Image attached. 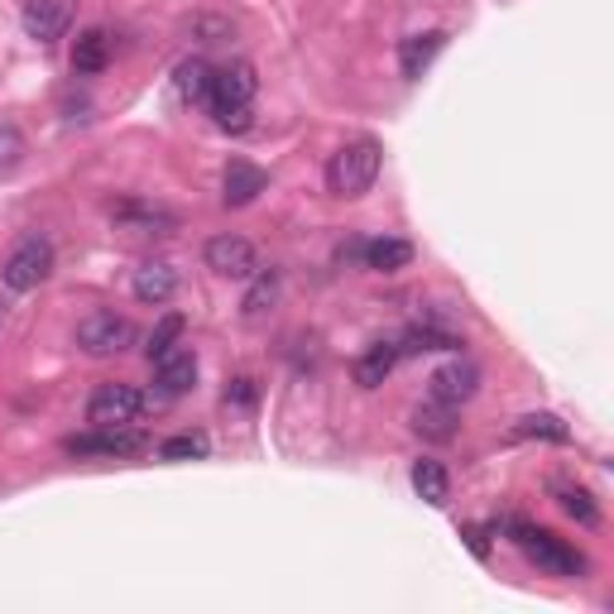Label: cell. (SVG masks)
Listing matches in <instances>:
<instances>
[{"label": "cell", "mask_w": 614, "mask_h": 614, "mask_svg": "<svg viewBox=\"0 0 614 614\" xmlns=\"http://www.w3.org/2000/svg\"><path fill=\"white\" fill-rule=\"evenodd\" d=\"M380 145L374 139H351V145H341L337 154H331V163H327V188H331V198H346V202H356V198H366V192L374 188V178H380Z\"/></svg>", "instance_id": "6da1fadb"}, {"label": "cell", "mask_w": 614, "mask_h": 614, "mask_svg": "<svg viewBox=\"0 0 614 614\" xmlns=\"http://www.w3.org/2000/svg\"><path fill=\"white\" fill-rule=\"evenodd\" d=\"M77 351L82 356H96V360H106V356H125L130 346L139 341V331L135 322L125 313H110V307H102V313H87L77 322Z\"/></svg>", "instance_id": "7a4b0ae2"}, {"label": "cell", "mask_w": 614, "mask_h": 614, "mask_svg": "<svg viewBox=\"0 0 614 614\" xmlns=\"http://www.w3.org/2000/svg\"><path fill=\"white\" fill-rule=\"evenodd\" d=\"M514 542H519L528 562H533L538 571H548V576H581L585 571V557L576 548H567V542L557 533H548V528L514 523Z\"/></svg>", "instance_id": "3957f363"}, {"label": "cell", "mask_w": 614, "mask_h": 614, "mask_svg": "<svg viewBox=\"0 0 614 614\" xmlns=\"http://www.w3.org/2000/svg\"><path fill=\"white\" fill-rule=\"evenodd\" d=\"M149 394L145 389H135V384H102L92 394V403H87V423L92 427H135L139 417H145V409H149Z\"/></svg>", "instance_id": "277c9868"}, {"label": "cell", "mask_w": 614, "mask_h": 614, "mask_svg": "<svg viewBox=\"0 0 614 614\" xmlns=\"http://www.w3.org/2000/svg\"><path fill=\"white\" fill-rule=\"evenodd\" d=\"M49 274H53V245L44 235H24V241L6 255V264H0V278H6L10 293H30V288L44 284Z\"/></svg>", "instance_id": "5b68a950"}, {"label": "cell", "mask_w": 614, "mask_h": 614, "mask_svg": "<svg viewBox=\"0 0 614 614\" xmlns=\"http://www.w3.org/2000/svg\"><path fill=\"white\" fill-rule=\"evenodd\" d=\"M149 437L135 427H92V432H77V437L63 442L67 456H135L145 452Z\"/></svg>", "instance_id": "8992f818"}, {"label": "cell", "mask_w": 614, "mask_h": 614, "mask_svg": "<svg viewBox=\"0 0 614 614\" xmlns=\"http://www.w3.org/2000/svg\"><path fill=\"white\" fill-rule=\"evenodd\" d=\"M202 260H207V269L221 274V278H250L260 269V255H255V245L245 241V235H212L202 250Z\"/></svg>", "instance_id": "52a82bcc"}, {"label": "cell", "mask_w": 614, "mask_h": 614, "mask_svg": "<svg viewBox=\"0 0 614 614\" xmlns=\"http://www.w3.org/2000/svg\"><path fill=\"white\" fill-rule=\"evenodd\" d=\"M192 384H198V356L188 346H173L169 356L154 360V399L159 403L192 394Z\"/></svg>", "instance_id": "ba28073f"}, {"label": "cell", "mask_w": 614, "mask_h": 614, "mask_svg": "<svg viewBox=\"0 0 614 614\" xmlns=\"http://www.w3.org/2000/svg\"><path fill=\"white\" fill-rule=\"evenodd\" d=\"M110 221L135 235H173L178 231V212L159 202H139V198H125V202H110Z\"/></svg>", "instance_id": "9c48e42d"}, {"label": "cell", "mask_w": 614, "mask_h": 614, "mask_svg": "<svg viewBox=\"0 0 614 614\" xmlns=\"http://www.w3.org/2000/svg\"><path fill=\"white\" fill-rule=\"evenodd\" d=\"M24 34L39 39V44H53L73 30V0H24Z\"/></svg>", "instance_id": "30bf717a"}, {"label": "cell", "mask_w": 614, "mask_h": 614, "mask_svg": "<svg viewBox=\"0 0 614 614\" xmlns=\"http://www.w3.org/2000/svg\"><path fill=\"white\" fill-rule=\"evenodd\" d=\"M432 399L437 403H466V399H476V389H480V370L470 366V360H452V366H442V370H432Z\"/></svg>", "instance_id": "8fae6325"}, {"label": "cell", "mask_w": 614, "mask_h": 614, "mask_svg": "<svg viewBox=\"0 0 614 614\" xmlns=\"http://www.w3.org/2000/svg\"><path fill=\"white\" fill-rule=\"evenodd\" d=\"M264 188H269V173L255 169L250 159H231L226 173H221V202L226 207H250Z\"/></svg>", "instance_id": "7c38bea8"}, {"label": "cell", "mask_w": 614, "mask_h": 614, "mask_svg": "<svg viewBox=\"0 0 614 614\" xmlns=\"http://www.w3.org/2000/svg\"><path fill=\"white\" fill-rule=\"evenodd\" d=\"M135 298L139 303H149V307H163V303H173V293H178V269L169 260H145L135 269Z\"/></svg>", "instance_id": "4fadbf2b"}, {"label": "cell", "mask_w": 614, "mask_h": 614, "mask_svg": "<svg viewBox=\"0 0 614 614\" xmlns=\"http://www.w3.org/2000/svg\"><path fill=\"white\" fill-rule=\"evenodd\" d=\"M260 92V77L250 63H226L212 77V106H250Z\"/></svg>", "instance_id": "5bb4252c"}, {"label": "cell", "mask_w": 614, "mask_h": 614, "mask_svg": "<svg viewBox=\"0 0 614 614\" xmlns=\"http://www.w3.org/2000/svg\"><path fill=\"white\" fill-rule=\"evenodd\" d=\"M442 49H446V30H427V34L403 39V44H399V73L409 77V82H417L432 63H437Z\"/></svg>", "instance_id": "9a60e30c"}, {"label": "cell", "mask_w": 614, "mask_h": 614, "mask_svg": "<svg viewBox=\"0 0 614 614\" xmlns=\"http://www.w3.org/2000/svg\"><path fill=\"white\" fill-rule=\"evenodd\" d=\"M212 77H216V67L207 63V59H183V63H178V73H173L178 102H188V106H212Z\"/></svg>", "instance_id": "2e32d148"}, {"label": "cell", "mask_w": 614, "mask_h": 614, "mask_svg": "<svg viewBox=\"0 0 614 614\" xmlns=\"http://www.w3.org/2000/svg\"><path fill=\"white\" fill-rule=\"evenodd\" d=\"M394 366H399V341H374L370 351H360L356 356V366H351V374H356V384L360 389H380L389 374H394Z\"/></svg>", "instance_id": "e0dca14e"}, {"label": "cell", "mask_w": 614, "mask_h": 614, "mask_svg": "<svg viewBox=\"0 0 614 614\" xmlns=\"http://www.w3.org/2000/svg\"><path fill=\"white\" fill-rule=\"evenodd\" d=\"M278 293H284V278H278V269H255V274H250V288H245V298H241L245 322L269 317L274 307H278Z\"/></svg>", "instance_id": "ac0fdd59"}, {"label": "cell", "mask_w": 614, "mask_h": 614, "mask_svg": "<svg viewBox=\"0 0 614 614\" xmlns=\"http://www.w3.org/2000/svg\"><path fill=\"white\" fill-rule=\"evenodd\" d=\"M413 432L423 442H452L456 437V413H452V403H423V409H413Z\"/></svg>", "instance_id": "d6986e66"}, {"label": "cell", "mask_w": 614, "mask_h": 614, "mask_svg": "<svg viewBox=\"0 0 614 614\" xmlns=\"http://www.w3.org/2000/svg\"><path fill=\"white\" fill-rule=\"evenodd\" d=\"M106 63H110V34L106 30H82L77 44H73V73L92 77V73H102Z\"/></svg>", "instance_id": "ffe728a7"}, {"label": "cell", "mask_w": 614, "mask_h": 614, "mask_svg": "<svg viewBox=\"0 0 614 614\" xmlns=\"http://www.w3.org/2000/svg\"><path fill=\"white\" fill-rule=\"evenodd\" d=\"M366 269L374 274H399V269H409L413 264V245L409 241H366Z\"/></svg>", "instance_id": "44dd1931"}, {"label": "cell", "mask_w": 614, "mask_h": 614, "mask_svg": "<svg viewBox=\"0 0 614 614\" xmlns=\"http://www.w3.org/2000/svg\"><path fill=\"white\" fill-rule=\"evenodd\" d=\"M413 490L427 499V505H446L452 499V476H446V466L442 460H417L413 466Z\"/></svg>", "instance_id": "7402d4cb"}, {"label": "cell", "mask_w": 614, "mask_h": 614, "mask_svg": "<svg viewBox=\"0 0 614 614\" xmlns=\"http://www.w3.org/2000/svg\"><path fill=\"white\" fill-rule=\"evenodd\" d=\"M423 351H460V337L442 327H409V337L399 341V356H423Z\"/></svg>", "instance_id": "603a6c76"}, {"label": "cell", "mask_w": 614, "mask_h": 614, "mask_svg": "<svg viewBox=\"0 0 614 614\" xmlns=\"http://www.w3.org/2000/svg\"><path fill=\"white\" fill-rule=\"evenodd\" d=\"M509 437H538V442H571V427L562 423V417L557 413H528V417H519V423H514V432Z\"/></svg>", "instance_id": "cb8c5ba5"}, {"label": "cell", "mask_w": 614, "mask_h": 614, "mask_svg": "<svg viewBox=\"0 0 614 614\" xmlns=\"http://www.w3.org/2000/svg\"><path fill=\"white\" fill-rule=\"evenodd\" d=\"M202 456H212V437L207 432H178V437L159 446V460H202Z\"/></svg>", "instance_id": "d4e9b609"}, {"label": "cell", "mask_w": 614, "mask_h": 614, "mask_svg": "<svg viewBox=\"0 0 614 614\" xmlns=\"http://www.w3.org/2000/svg\"><path fill=\"white\" fill-rule=\"evenodd\" d=\"M183 327H188V322H183V313H169L159 327L149 331V346H145V356H149V360H159V356H169L173 346H183Z\"/></svg>", "instance_id": "484cf974"}, {"label": "cell", "mask_w": 614, "mask_h": 614, "mask_svg": "<svg viewBox=\"0 0 614 614\" xmlns=\"http://www.w3.org/2000/svg\"><path fill=\"white\" fill-rule=\"evenodd\" d=\"M557 499H562V509L576 519L581 528H595L600 523V509H595V499L581 490V485H557Z\"/></svg>", "instance_id": "4316f807"}, {"label": "cell", "mask_w": 614, "mask_h": 614, "mask_svg": "<svg viewBox=\"0 0 614 614\" xmlns=\"http://www.w3.org/2000/svg\"><path fill=\"white\" fill-rule=\"evenodd\" d=\"M24 159V135L10 120H0V173H10Z\"/></svg>", "instance_id": "83f0119b"}, {"label": "cell", "mask_w": 614, "mask_h": 614, "mask_svg": "<svg viewBox=\"0 0 614 614\" xmlns=\"http://www.w3.org/2000/svg\"><path fill=\"white\" fill-rule=\"evenodd\" d=\"M192 34H198L202 44H226V39L235 34V24L226 15H198L192 20Z\"/></svg>", "instance_id": "f1b7e54d"}, {"label": "cell", "mask_w": 614, "mask_h": 614, "mask_svg": "<svg viewBox=\"0 0 614 614\" xmlns=\"http://www.w3.org/2000/svg\"><path fill=\"white\" fill-rule=\"evenodd\" d=\"M212 116H216L221 130H231V135H245L250 125H255L250 120V106H212Z\"/></svg>", "instance_id": "f546056e"}, {"label": "cell", "mask_w": 614, "mask_h": 614, "mask_svg": "<svg viewBox=\"0 0 614 614\" xmlns=\"http://www.w3.org/2000/svg\"><path fill=\"white\" fill-rule=\"evenodd\" d=\"M226 403H235V409H250V403H255V380H250V374H235V380L226 384Z\"/></svg>", "instance_id": "4dcf8cb0"}, {"label": "cell", "mask_w": 614, "mask_h": 614, "mask_svg": "<svg viewBox=\"0 0 614 614\" xmlns=\"http://www.w3.org/2000/svg\"><path fill=\"white\" fill-rule=\"evenodd\" d=\"M460 538L470 542V552H476L480 562H485V557H490V533H485V528H476V523H466V528H460Z\"/></svg>", "instance_id": "1f68e13d"}, {"label": "cell", "mask_w": 614, "mask_h": 614, "mask_svg": "<svg viewBox=\"0 0 614 614\" xmlns=\"http://www.w3.org/2000/svg\"><path fill=\"white\" fill-rule=\"evenodd\" d=\"M0 322H6V303H0Z\"/></svg>", "instance_id": "d6a6232c"}]
</instances>
